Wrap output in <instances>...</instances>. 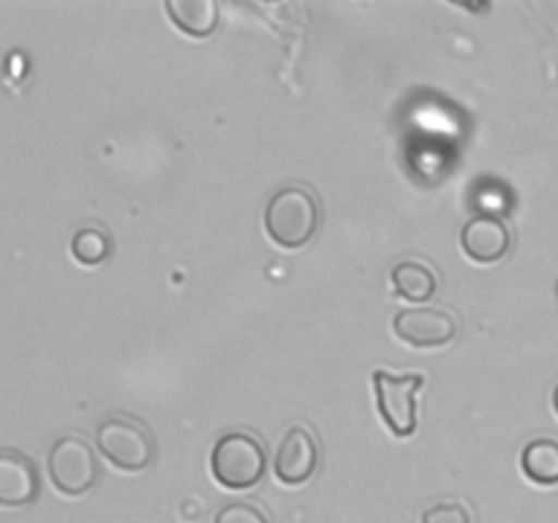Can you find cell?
Segmentation results:
<instances>
[{"mask_svg": "<svg viewBox=\"0 0 558 523\" xmlns=\"http://www.w3.org/2000/svg\"><path fill=\"white\" fill-rule=\"evenodd\" d=\"M71 254H74L80 265L96 267L107 262L109 254H112V238L101 227H82L71 238Z\"/></svg>", "mask_w": 558, "mask_h": 523, "instance_id": "cell-13", "label": "cell"}, {"mask_svg": "<svg viewBox=\"0 0 558 523\" xmlns=\"http://www.w3.org/2000/svg\"><path fill=\"white\" fill-rule=\"evenodd\" d=\"M423 381V374H392L385 368L374 370L376 409L398 439H407L417 430V392Z\"/></svg>", "mask_w": 558, "mask_h": 523, "instance_id": "cell-4", "label": "cell"}, {"mask_svg": "<svg viewBox=\"0 0 558 523\" xmlns=\"http://www.w3.org/2000/svg\"><path fill=\"white\" fill-rule=\"evenodd\" d=\"M423 523H472V515L461 501H439L423 512Z\"/></svg>", "mask_w": 558, "mask_h": 523, "instance_id": "cell-15", "label": "cell"}, {"mask_svg": "<svg viewBox=\"0 0 558 523\" xmlns=\"http://www.w3.org/2000/svg\"><path fill=\"white\" fill-rule=\"evenodd\" d=\"M554 409H556V414H558V385H556V390H554Z\"/></svg>", "mask_w": 558, "mask_h": 523, "instance_id": "cell-16", "label": "cell"}, {"mask_svg": "<svg viewBox=\"0 0 558 523\" xmlns=\"http://www.w3.org/2000/svg\"><path fill=\"white\" fill-rule=\"evenodd\" d=\"M265 441L251 430H229L218 436L210 452V472L218 485L229 490H248L265 477Z\"/></svg>", "mask_w": 558, "mask_h": 523, "instance_id": "cell-2", "label": "cell"}, {"mask_svg": "<svg viewBox=\"0 0 558 523\" xmlns=\"http://www.w3.org/2000/svg\"><path fill=\"white\" fill-rule=\"evenodd\" d=\"M272 466H276V477L283 485L308 483L319 466V445H316V436L311 434V428L292 425L278 445Z\"/></svg>", "mask_w": 558, "mask_h": 523, "instance_id": "cell-7", "label": "cell"}, {"mask_svg": "<svg viewBox=\"0 0 558 523\" xmlns=\"http://www.w3.org/2000/svg\"><path fill=\"white\" fill-rule=\"evenodd\" d=\"M38 490H41V483H38L36 463L25 452H0V504L25 507L36 501Z\"/></svg>", "mask_w": 558, "mask_h": 523, "instance_id": "cell-9", "label": "cell"}, {"mask_svg": "<svg viewBox=\"0 0 558 523\" xmlns=\"http://www.w3.org/2000/svg\"><path fill=\"white\" fill-rule=\"evenodd\" d=\"M47 474L54 490L63 496H82L96 485L98 461L82 436H60L47 458Z\"/></svg>", "mask_w": 558, "mask_h": 523, "instance_id": "cell-5", "label": "cell"}, {"mask_svg": "<svg viewBox=\"0 0 558 523\" xmlns=\"http://www.w3.org/2000/svg\"><path fill=\"white\" fill-rule=\"evenodd\" d=\"M213 523H270V518L251 501H229L216 512Z\"/></svg>", "mask_w": 558, "mask_h": 523, "instance_id": "cell-14", "label": "cell"}, {"mask_svg": "<svg viewBox=\"0 0 558 523\" xmlns=\"http://www.w3.org/2000/svg\"><path fill=\"white\" fill-rule=\"evenodd\" d=\"M461 248L469 259L480 262V265H494L501 262L512 248V232L499 216H480L469 218L461 229Z\"/></svg>", "mask_w": 558, "mask_h": 523, "instance_id": "cell-8", "label": "cell"}, {"mask_svg": "<svg viewBox=\"0 0 558 523\" xmlns=\"http://www.w3.org/2000/svg\"><path fill=\"white\" fill-rule=\"evenodd\" d=\"M322 223L319 202L305 185H283L265 207V229L281 248H303L311 243Z\"/></svg>", "mask_w": 558, "mask_h": 523, "instance_id": "cell-1", "label": "cell"}, {"mask_svg": "<svg viewBox=\"0 0 558 523\" xmlns=\"http://www.w3.org/2000/svg\"><path fill=\"white\" fill-rule=\"evenodd\" d=\"M163 9H167L169 20L174 22L178 31L194 38L210 36L218 27V16H221L216 0H167Z\"/></svg>", "mask_w": 558, "mask_h": 523, "instance_id": "cell-10", "label": "cell"}, {"mask_svg": "<svg viewBox=\"0 0 558 523\" xmlns=\"http://www.w3.org/2000/svg\"><path fill=\"white\" fill-rule=\"evenodd\" d=\"M521 469L534 485H558V439L539 436L529 441L521 452Z\"/></svg>", "mask_w": 558, "mask_h": 523, "instance_id": "cell-12", "label": "cell"}, {"mask_svg": "<svg viewBox=\"0 0 558 523\" xmlns=\"http://www.w3.org/2000/svg\"><path fill=\"white\" fill-rule=\"evenodd\" d=\"M392 289L398 297L409 300V303H428L439 289V278L430 270L425 262L420 259H403L392 267Z\"/></svg>", "mask_w": 558, "mask_h": 523, "instance_id": "cell-11", "label": "cell"}, {"mask_svg": "<svg viewBox=\"0 0 558 523\" xmlns=\"http://www.w3.org/2000/svg\"><path fill=\"white\" fill-rule=\"evenodd\" d=\"M392 330L403 343L414 349H439L456 341L458 319L445 308L417 305V308L398 311L392 319Z\"/></svg>", "mask_w": 558, "mask_h": 523, "instance_id": "cell-6", "label": "cell"}, {"mask_svg": "<svg viewBox=\"0 0 558 523\" xmlns=\"http://www.w3.org/2000/svg\"><path fill=\"white\" fill-rule=\"evenodd\" d=\"M101 455L120 472H145L156 461V439L142 419L131 414H114L96 430Z\"/></svg>", "mask_w": 558, "mask_h": 523, "instance_id": "cell-3", "label": "cell"}]
</instances>
